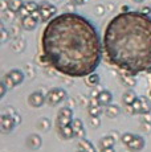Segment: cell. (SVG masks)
Instances as JSON below:
<instances>
[{"label":"cell","mask_w":151,"mask_h":152,"mask_svg":"<svg viewBox=\"0 0 151 152\" xmlns=\"http://www.w3.org/2000/svg\"><path fill=\"white\" fill-rule=\"evenodd\" d=\"M40 45L43 62L66 77H88L102 60L103 44L97 28L89 19L73 12L49 20Z\"/></svg>","instance_id":"1"},{"label":"cell","mask_w":151,"mask_h":152,"mask_svg":"<svg viewBox=\"0 0 151 152\" xmlns=\"http://www.w3.org/2000/svg\"><path fill=\"white\" fill-rule=\"evenodd\" d=\"M103 52L110 65L136 75L151 73V17L141 11L114 16L105 28Z\"/></svg>","instance_id":"2"},{"label":"cell","mask_w":151,"mask_h":152,"mask_svg":"<svg viewBox=\"0 0 151 152\" xmlns=\"http://www.w3.org/2000/svg\"><path fill=\"white\" fill-rule=\"evenodd\" d=\"M45 97H46V103L53 107V106H57V104L62 103V102L68 98V93L64 89H61V87H54V89L49 90Z\"/></svg>","instance_id":"3"},{"label":"cell","mask_w":151,"mask_h":152,"mask_svg":"<svg viewBox=\"0 0 151 152\" xmlns=\"http://www.w3.org/2000/svg\"><path fill=\"white\" fill-rule=\"evenodd\" d=\"M39 12H40V21L45 23V21H49V20L53 19V16L57 12V8L54 7V5H52L51 3L43 1V3H40Z\"/></svg>","instance_id":"4"},{"label":"cell","mask_w":151,"mask_h":152,"mask_svg":"<svg viewBox=\"0 0 151 152\" xmlns=\"http://www.w3.org/2000/svg\"><path fill=\"white\" fill-rule=\"evenodd\" d=\"M73 121V110L70 107H62L57 113V119H56V127H62V126H69L72 124Z\"/></svg>","instance_id":"5"},{"label":"cell","mask_w":151,"mask_h":152,"mask_svg":"<svg viewBox=\"0 0 151 152\" xmlns=\"http://www.w3.org/2000/svg\"><path fill=\"white\" fill-rule=\"evenodd\" d=\"M17 122H16V118L10 114H3L1 118H0V128L4 134H10L15 130Z\"/></svg>","instance_id":"6"},{"label":"cell","mask_w":151,"mask_h":152,"mask_svg":"<svg viewBox=\"0 0 151 152\" xmlns=\"http://www.w3.org/2000/svg\"><path fill=\"white\" fill-rule=\"evenodd\" d=\"M45 102H46V97L41 91H34L29 94V97H28V103H29L31 107H34V109L41 107Z\"/></svg>","instance_id":"7"},{"label":"cell","mask_w":151,"mask_h":152,"mask_svg":"<svg viewBox=\"0 0 151 152\" xmlns=\"http://www.w3.org/2000/svg\"><path fill=\"white\" fill-rule=\"evenodd\" d=\"M72 128H73V132H74V138L84 139L86 136L85 126H84V123H82V121H81V119L73 118V121H72Z\"/></svg>","instance_id":"8"},{"label":"cell","mask_w":151,"mask_h":152,"mask_svg":"<svg viewBox=\"0 0 151 152\" xmlns=\"http://www.w3.org/2000/svg\"><path fill=\"white\" fill-rule=\"evenodd\" d=\"M39 20L36 17H33L32 15H28V16L23 17L21 19V27L25 29V31H33L34 28L39 25Z\"/></svg>","instance_id":"9"},{"label":"cell","mask_w":151,"mask_h":152,"mask_svg":"<svg viewBox=\"0 0 151 152\" xmlns=\"http://www.w3.org/2000/svg\"><path fill=\"white\" fill-rule=\"evenodd\" d=\"M127 148H129L131 152H139L142 151L144 148V139L142 138V136H134V139L131 140V143H130L129 145H127Z\"/></svg>","instance_id":"10"},{"label":"cell","mask_w":151,"mask_h":152,"mask_svg":"<svg viewBox=\"0 0 151 152\" xmlns=\"http://www.w3.org/2000/svg\"><path fill=\"white\" fill-rule=\"evenodd\" d=\"M57 128V134L65 140H70L74 138V132L73 128H72V124L69 126H62V127H56Z\"/></svg>","instance_id":"11"},{"label":"cell","mask_w":151,"mask_h":152,"mask_svg":"<svg viewBox=\"0 0 151 152\" xmlns=\"http://www.w3.org/2000/svg\"><path fill=\"white\" fill-rule=\"evenodd\" d=\"M97 99H98V103H100V106L106 107L107 104L111 103V101H113V94L109 91V90H105V89H103L102 91L98 94Z\"/></svg>","instance_id":"12"},{"label":"cell","mask_w":151,"mask_h":152,"mask_svg":"<svg viewBox=\"0 0 151 152\" xmlns=\"http://www.w3.org/2000/svg\"><path fill=\"white\" fill-rule=\"evenodd\" d=\"M27 145L28 148H31V150H37V148H40V145H41L43 140H41V136H39L37 134H32L27 138Z\"/></svg>","instance_id":"13"},{"label":"cell","mask_w":151,"mask_h":152,"mask_svg":"<svg viewBox=\"0 0 151 152\" xmlns=\"http://www.w3.org/2000/svg\"><path fill=\"white\" fill-rule=\"evenodd\" d=\"M8 74H10V77L13 80V82H15L16 86H19V85L23 83V81H24V73L21 72V70L19 69H12L8 72Z\"/></svg>","instance_id":"14"},{"label":"cell","mask_w":151,"mask_h":152,"mask_svg":"<svg viewBox=\"0 0 151 152\" xmlns=\"http://www.w3.org/2000/svg\"><path fill=\"white\" fill-rule=\"evenodd\" d=\"M119 113H121V109L117 106V104H107V106L105 107V114H106V116L107 118H110V119H114V118H117L118 115H119Z\"/></svg>","instance_id":"15"},{"label":"cell","mask_w":151,"mask_h":152,"mask_svg":"<svg viewBox=\"0 0 151 152\" xmlns=\"http://www.w3.org/2000/svg\"><path fill=\"white\" fill-rule=\"evenodd\" d=\"M136 98L138 97H136V94L133 90H126L125 94L122 95V103H123L125 106H129V104H133V102H134Z\"/></svg>","instance_id":"16"},{"label":"cell","mask_w":151,"mask_h":152,"mask_svg":"<svg viewBox=\"0 0 151 152\" xmlns=\"http://www.w3.org/2000/svg\"><path fill=\"white\" fill-rule=\"evenodd\" d=\"M78 147H80V150L84 151V152H95V147L85 138L78 140Z\"/></svg>","instance_id":"17"},{"label":"cell","mask_w":151,"mask_h":152,"mask_svg":"<svg viewBox=\"0 0 151 152\" xmlns=\"http://www.w3.org/2000/svg\"><path fill=\"white\" fill-rule=\"evenodd\" d=\"M8 4V10H11L12 12H20L21 11V8L24 7V3H23V0H8L7 1Z\"/></svg>","instance_id":"18"},{"label":"cell","mask_w":151,"mask_h":152,"mask_svg":"<svg viewBox=\"0 0 151 152\" xmlns=\"http://www.w3.org/2000/svg\"><path fill=\"white\" fill-rule=\"evenodd\" d=\"M115 144V138H113L111 135H105L102 136L100 140V147L101 148H107V147H114Z\"/></svg>","instance_id":"19"},{"label":"cell","mask_w":151,"mask_h":152,"mask_svg":"<svg viewBox=\"0 0 151 152\" xmlns=\"http://www.w3.org/2000/svg\"><path fill=\"white\" fill-rule=\"evenodd\" d=\"M100 75L97 74V73H92V74H89L88 77H86V85L90 87H97L98 85H100Z\"/></svg>","instance_id":"20"},{"label":"cell","mask_w":151,"mask_h":152,"mask_svg":"<svg viewBox=\"0 0 151 152\" xmlns=\"http://www.w3.org/2000/svg\"><path fill=\"white\" fill-rule=\"evenodd\" d=\"M121 80H122V82L126 85V86L133 87L135 85V75H130V74H126V73H123V74L121 75Z\"/></svg>","instance_id":"21"},{"label":"cell","mask_w":151,"mask_h":152,"mask_svg":"<svg viewBox=\"0 0 151 152\" xmlns=\"http://www.w3.org/2000/svg\"><path fill=\"white\" fill-rule=\"evenodd\" d=\"M51 126H52V123L48 118H41L37 122V128L41 131H48L49 128H51Z\"/></svg>","instance_id":"22"},{"label":"cell","mask_w":151,"mask_h":152,"mask_svg":"<svg viewBox=\"0 0 151 152\" xmlns=\"http://www.w3.org/2000/svg\"><path fill=\"white\" fill-rule=\"evenodd\" d=\"M88 113L90 116H100L101 114H102V106H93V104H89Z\"/></svg>","instance_id":"23"},{"label":"cell","mask_w":151,"mask_h":152,"mask_svg":"<svg viewBox=\"0 0 151 152\" xmlns=\"http://www.w3.org/2000/svg\"><path fill=\"white\" fill-rule=\"evenodd\" d=\"M134 134H131V132H125V134H122V136H121V142L123 143L125 145H129L130 143H131V140L134 139Z\"/></svg>","instance_id":"24"},{"label":"cell","mask_w":151,"mask_h":152,"mask_svg":"<svg viewBox=\"0 0 151 152\" xmlns=\"http://www.w3.org/2000/svg\"><path fill=\"white\" fill-rule=\"evenodd\" d=\"M139 98H141V101H142V114L151 111V104L149 102V98L147 97H139Z\"/></svg>","instance_id":"25"},{"label":"cell","mask_w":151,"mask_h":152,"mask_svg":"<svg viewBox=\"0 0 151 152\" xmlns=\"http://www.w3.org/2000/svg\"><path fill=\"white\" fill-rule=\"evenodd\" d=\"M133 110H134V114H142V101L141 98H136L131 104Z\"/></svg>","instance_id":"26"},{"label":"cell","mask_w":151,"mask_h":152,"mask_svg":"<svg viewBox=\"0 0 151 152\" xmlns=\"http://www.w3.org/2000/svg\"><path fill=\"white\" fill-rule=\"evenodd\" d=\"M3 82L5 83V86H7L10 90H11V89H13V87H16L15 82H13V80L10 77V74H8V73L4 75V78H3Z\"/></svg>","instance_id":"27"},{"label":"cell","mask_w":151,"mask_h":152,"mask_svg":"<svg viewBox=\"0 0 151 152\" xmlns=\"http://www.w3.org/2000/svg\"><path fill=\"white\" fill-rule=\"evenodd\" d=\"M89 124H90L93 128H98L101 126L100 116H89Z\"/></svg>","instance_id":"28"},{"label":"cell","mask_w":151,"mask_h":152,"mask_svg":"<svg viewBox=\"0 0 151 152\" xmlns=\"http://www.w3.org/2000/svg\"><path fill=\"white\" fill-rule=\"evenodd\" d=\"M13 16H15V12H12L11 10L3 11V17H4V20H12Z\"/></svg>","instance_id":"29"},{"label":"cell","mask_w":151,"mask_h":152,"mask_svg":"<svg viewBox=\"0 0 151 152\" xmlns=\"http://www.w3.org/2000/svg\"><path fill=\"white\" fill-rule=\"evenodd\" d=\"M142 130L144 131V132H151V123L150 122H143L142 121Z\"/></svg>","instance_id":"30"},{"label":"cell","mask_w":151,"mask_h":152,"mask_svg":"<svg viewBox=\"0 0 151 152\" xmlns=\"http://www.w3.org/2000/svg\"><path fill=\"white\" fill-rule=\"evenodd\" d=\"M94 12H95V15H98V16H102L103 13H105V7L103 5H97V7L94 8Z\"/></svg>","instance_id":"31"},{"label":"cell","mask_w":151,"mask_h":152,"mask_svg":"<svg viewBox=\"0 0 151 152\" xmlns=\"http://www.w3.org/2000/svg\"><path fill=\"white\" fill-rule=\"evenodd\" d=\"M142 121H143V122H150V123H151V111L142 114Z\"/></svg>","instance_id":"32"},{"label":"cell","mask_w":151,"mask_h":152,"mask_svg":"<svg viewBox=\"0 0 151 152\" xmlns=\"http://www.w3.org/2000/svg\"><path fill=\"white\" fill-rule=\"evenodd\" d=\"M1 32H3V40H1V41L3 42H7V40H8V32H7V29H5L4 27H1Z\"/></svg>","instance_id":"33"},{"label":"cell","mask_w":151,"mask_h":152,"mask_svg":"<svg viewBox=\"0 0 151 152\" xmlns=\"http://www.w3.org/2000/svg\"><path fill=\"white\" fill-rule=\"evenodd\" d=\"M0 87H1V94H0V97H4V95H5V91H7V89H8V87L7 86H5V83L4 82H3V81H1V83H0Z\"/></svg>","instance_id":"34"},{"label":"cell","mask_w":151,"mask_h":152,"mask_svg":"<svg viewBox=\"0 0 151 152\" xmlns=\"http://www.w3.org/2000/svg\"><path fill=\"white\" fill-rule=\"evenodd\" d=\"M70 1L73 3L74 5H82V4L86 3V0H70Z\"/></svg>","instance_id":"35"},{"label":"cell","mask_w":151,"mask_h":152,"mask_svg":"<svg viewBox=\"0 0 151 152\" xmlns=\"http://www.w3.org/2000/svg\"><path fill=\"white\" fill-rule=\"evenodd\" d=\"M100 152H115L114 147H107V148H101Z\"/></svg>","instance_id":"36"},{"label":"cell","mask_w":151,"mask_h":152,"mask_svg":"<svg viewBox=\"0 0 151 152\" xmlns=\"http://www.w3.org/2000/svg\"><path fill=\"white\" fill-rule=\"evenodd\" d=\"M142 13H146V15H150L151 13V7L149 5V7H144V8H142V11H141Z\"/></svg>","instance_id":"37"},{"label":"cell","mask_w":151,"mask_h":152,"mask_svg":"<svg viewBox=\"0 0 151 152\" xmlns=\"http://www.w3.org/2000/svg\"><path fill=\"white\" fill-rule=\"evenodd\" d=\"M133 1H135V3H142V1H144V0H133Z\"/></svg>","instance_id":"38"},{"label":"cell","mask_w":151,"mask_h":152,"mask_svg":"<svg viewBox=\"0 0 151 152\" xmlns=\"http://www.w3.org/2000/svg\"><path fill=\"white\" fill-rule=\"evenodd\" d=\"M150 95H151V90H150Z\"/></svg>","instance_id":"39"},{"label":"cell","mask_w":151,"mask_h":152,"mask_svg":"<svg viewBox=\"0 0 151 152\" xmlns=\"http://www.w3.org/2000/svg\"><path fill=\"white\" fill-rule=\"evenodd\" d=\"M150 7H151V4H150Z\"/></svg>","instance_id":"40"}]
</instances>
